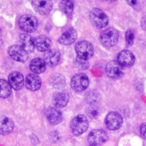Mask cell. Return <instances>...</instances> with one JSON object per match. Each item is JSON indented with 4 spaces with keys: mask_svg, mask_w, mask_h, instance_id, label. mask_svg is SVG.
<instances>
[{
    "mask_svg": "<svg viewBox=\"0 0 146 146\" xmlns=\"http://www.w3.org/2000/svg\"><path fill=\"white\" fill-rule=\"evenodd\" d=\"M89 18L93 26L97 29H102L109 24V18L100 9H93L90 12Z\"/></svg>",
    "mask_w": 146,
    "mask_h": 146,
    "instance_id": "obj_1",
    "label": "cell"
},
{
    "mask_svg": "<svg viewBox=\"0 0 146 146\" xmlns=\"http://www.w3.org/2000/svg\"><path fill=\"white\" fill-rule=\"evenodd\" d=\"M88 126V119L84 115H78L74 117L70 123L72 133L75 136H79L85 133Z\"/></svg>",
    "mask_w": 146,
    "mask_h": 146,
    "instance_id": "obj_2",
    "label": "cell"
},
{
    "mask_svg": "<svg viewBox=\"0 0 146 146\" xmlns=\"http://www.w3.org/2000/svg\"><path fill=\"white\" fill-rule=\"evenodd\" d=\"M119 33L115 28L110 27L104 31L100 36L101 44L107 48H111L115 46L118 40Z\"/></svg>",
    "mask_w": 146,
    "mask_h": 146,
    "instance_id": "obj_3",
    "label": "cell"
},
{
    "mask_svg": "<svg viewBox=\"0 0 146 146\" xmlns=\"http://www.w3.org/2000/svg\"><path fill=\"white\" fill-rule=\"evenodd\" d=\"M75 48L77 57L82 59L88 60L94 55V48L92 44L88 41L82 40L77 42Z\"/></svg>",
    "mask_w": 146,
    "mask_h": 146,
    "instance_id": "obj_4",
    "label": "cell"
},
{
    "mask_svg": "<svg viewBox=\"0 0 146 146\" xmlns=\"http://www.w3.org/2000/svg\"><path fill=\"white\" fill-rule=\"evenodd\" d=\"M19 27L23 31L31 33L36 30L38 22L35 16L32 15H25L22 16L19 20Z\"/></svg>",
    "mask_w": 146,
    "mask_h": 146,
    "instance_id": "obj_5",
    "label": "cell"
},
{
    "mask_svg": "<svg viewBox=\"0 0 146 146\" xmlns=\"http://www.w3.org/2000/svg\"><path fill=\"white\" fill-rule=\"evenodd\" d=\"M109 140L107 132L101 129L92 131L88 136V142L91 145H100Z\"/></svg>",
    "mask_w": 146,
    "mask_h": 146,
    "instance_id": "obj_6",
    "label": "cell"
},
{
    "mask_svg": "<svg viewBox=\"0 0 146 146\" xmlns=\"http://www.w3.org/2000/svg\"><path fill=\"white\" fill-rule=\"evenodd\" d=\"M106 74L110 78L121 79L124 75L123 66L116 60H112L108 62L105 68Z\"/></svg>",
    "mask_w": 146,
    "mask_h": 146,
    "instance_id": "obj_7",
    "label": "cell"
},
{
    "mask_svg": "<svg viewBox=\"0 0 146 146\" xmlns=\"http://www.w3.org/2000/svg\"><path fill=\"white\" fill-rule=\"evenodd\" d=\"M89 79L88 76L84 74H77L72 77L71 86L76 92H82L88 88Z\"/></svg>",
    "mask_w": 146,
    "mask_h": 146,
    "instance_id": "obj_8",
    "label": "cell"
},
{
    "mask_svg": "<svg viewBox=\"0 0 146 146\" xmlns=\"http://www.w3.org/2000/svg\"><path fill=\"white\" fill-rule=\"evenodd\" d=\"M105 125L111 131H115L121 127L123 124V118L119 113L110 112L105 118Z\"/></svg>",
    "mask_w": 146,
    "mask_h": 146,
    "instance_id": "obj_9",
    "label": "cell"
},
{
    "mask_svg": "<svg viewBox=\"0 0 146 146\" xmlns=\"http://www.w3.org/2000/svg\"><path fill=\"white\" fill-rule=\"evenodd\" d=\"M31 5L34 10L41 15H48L53 8L51 0H32Z\"/></svg>",
    "mask_w": 146,
    "mask_h": 146,
    "instance_id": "obj_10",
    "label": "cell"
},
{
    "mask_svg": "<svg viewBox=\"0 0 146 146\" xmlns=\"http://www.w3.org/2000/svg\"><path fill=\"white\" fill-rule=\"evenodd\" d=\"M8 53L13 59L18 62H24L28 59L27 53L20 46H10L8 49Z\"/></svg>",
    "mask_w": 146,
    "mask_h": 146,
    "instance_id": "obj_11",
    "label": "cell"
},
{
    "mask_svg": "<svg viewBox=\"0 0 146 146\" xmlns=\"http://www.w3.org/2000/svg\"><path fill=\"white\" fill-rule=\"evenodd\" d=\"M117 62L123 67H131L135 62V56L131 51L123 50L117 55Z\"/></svg>",
    "mask_w": 146,
    "mask_h": 146,
    "instance_id": "obj_12",
    "label": "cell"
},
{
    "mask_svg": "<svg viewBox=\"0 0 146 146\" xmlns=\"http://www.w3.org/2000/svg\"><path fill=\"white\" fill-rule=\"evenodd\" d=\"M46 116L48 121L51 125H55L60 123L63 120L62 113L59 110L53 107H49L46 110Z\"/></svg>",
    "mask_w": 146,
    "mask_h": 146,
    "instance_id": "obj_13",
    "label": "cell"
},
{
    "mask_svg": "<svg viewBox=\"0 0 146 146\" xmlns=\"http://www.w3.org/2000/svg\"><path fill=\"white\" fill-rule=\"evenodd\" d=\"M9 82L12 88L16 90H20L23 88L24 85V79L23 75L18 72H14L9 75Z\"/></svg>",
    "mask_w": 146,
    "mask_h": 146,
    "instance_id": "obj_14",
    "label": "cell"
},
{
    "mask_svg": "<svg viewBox=\"0 0 146 146\" xmlns=\"http://www.w3.org/2000/svg\"><path fill=\"white\" fill-rule=\"evenodd\" d=\"M46 64L50 67L56 66L60 59V52L56 49H50L47 51L44 55Z\"/></svg>",
    "mask_w": 146,
    "mask_h": 146,
    "instance_id": "obj_15",
    "label": "cell"
},
{
    "mask_svg": "<svg viewBox=\"0 0 146 146\" xmlns=\"http://www.w3.org/2000/svg\"><path fill=\"white\" fill-rule=\"evenodd\" d=\"M77 33L74 28L71 27L63 33L58 39V42L62 45H71L76 40Z\"/></svg>",
    "mask_w": 146,
    "mask_h": 146,
    "instance_id": "obj_16",
    "label": "cell"
},
{
    "mask_svg": "<svg viewBox=\"0 0 146 146\" xmlns=\"http://www.w3.org/2000/svg\"><path fill=\"white\" fill-rule=\"evenodd\" d=\"M42 81L37 74H29L25 79V86L28 90L36 91L41 87Z\"/></svg>",
    "mask_w": 146,
    "mask_h": 146,
    "instance_id": "obj_17",
    "label": "cell"
},
{
    "mask_svg": "<svg viewBox=\"0 0 146 146\" xmlns=\"http://www.w3.org/2000/svg\"><path fill=\"white\" fill-rule=\"evenodd\" d=\"M69 99L70 96L67 92H57L53 96V103L55 107L62 108L67 105L69 102Z\"/></svg>",
    "mask_w": 146,
    "mask_h": 146,
    "instance_id": "obj_18",
    "label": "cell"
},
{
    "mask_svg": "<svg viewBox=\"0 0 146 146\" xmlns=\"http://www.w3.org/2000/svg\"><path fill=\"white\" fill-rule=\"evenodd\" d=\"M34 41L37 50L41 52L48 51L52 45V42L51 39H49L45 35H40L35 38Z\"/></svg>",
    "mask_w": 146,
    "mask_h": 146,
    "instance_id": "obj_19",
    "label": "cell"
},
{
    "mask_svg": "<svg viewBox=\"0 0 146 146\" xmlns=\"http://www.w3.org/2000/svg\"><path fill=\"white\" fill-rule=\"evenodd\" d=\"M20 46L27 53H33L35 51V44L31 36L27 34H22L20 36Z\"/></svg>",
    "mask_w": 146,
    "mask_h": 146,
    "instance_id": "obj_20",
    "label": "cell"
},
{
    "mask_svg": "<svg viewBox=\"0 0 146 146\" xmlns=\"http://www.w3.org/2000/svg\"><path fill=\"white\" fill-rule=\"evenodd\" d=\"M30 70L35 74H41L46 70V63L45 60L40 58H36L31 60L29 64Z\"/></svg>",
    "mask_w": 146,
    "mask_h": 146,
    "instance_id": "obj_21",
    "label": "cell"
},
{
    "mask_svg": "<svg viewBox=\"0 0 146 146\" xmlns=\"http://www.w3.org/2000/svg\"><path fill=\"white\" fill-rule=\"evenodd\" d=\"M14 129V122L11 119L5 116L1 117V134L7 135L12 133Z\"/></svg>",
    "mask_w": 146,
    "mask_h": 146,
    "instance_id": "obj_22",
    "label": "cell"
},
{
    "mask_svg": "<svg viewBox=\"0 0 146 146\" xmlns=\"http://www.w3.org/2000/svg\"><path fill=\"white\" fill-rule=\"evenodd\" d=\"M60 11L68 16L71 15L74 9V4L72 0H62L60 3Z\"/></svg>",
    "mask_w": 146,
    "mask_h": 146,
    "instance_id": "obj_23",
    "label": "cell"
},
{
    "mask_svg": "<svg viewBox=\"0 0 146 146\" xmlns=\"http://www.w3.org/2000/svg\"><path fill=\"white\" fill-rule=\"evenodd\" d=\"M0 84H1V94L0 96L1 98L5 99L10 96L11 94V85L7 82L6 80L1 79L0 81Z\"/></svg>",
    "mask_w": 146,
    "mask_h": 146,
    "instance_id": "obj_24",
    "label": "cell"
},
{
    "mask_svg": "<svg viewBox=\"0 0 146 146\" xmlns=\"http://www.w3.org/2000/svg\"><path fill=\"white\" fill-rule=\"evenodd\" d=\"M49 82L51 86L54 88H59L64 85L65 84V79L64 77L60 74H55L52 75L49 79Z\"/></svg>",
    "mask_w": 146,
    "mask_h": 146,
    "instance_id": "obj_25",
    "label": "cell"
},
{
    "mask_svg": "<svg viewBox=\"0 0 146 146\" xmlns=\"http://www.w3.org/2000/svg\"><path fill=\"white\" fill-rule=\"evenodd\" d=\"M100 100V94L96 90H92L86 96V102L90 105H94Z\"/></svg>",
    "mask_w": 146,
    "mask_h": 146,
    "instance_id": "obj_26",
    "label": "cell"
},
{
    "mask_svg": "<svg viewBox=\"0 0 146 146\" xmlns=\"http://www.w3.org/2000/svg\"><path fill=\"white\" fill-rule=\"evenodd\" d=\"M129 6L136 11L142 9L146 4V0H127Z\"/></svg>",
    "mask_w": 146,
    "mask_h": 146,
    "instance_id": "obj_27",
    "label": "cell"
},
{
    "mask_svg": "<svg viewBox=\"0 0 146 146\" xmlns=\"http://www.w3.org/2000/svg\"><path fill=\"white\" fill-rule=\"evenodd\" d=\"M86 113L88 116L92 119H96L100 116V110L96 106L92 105L87 109Z\"/></svg>",
    "mask_w": 146,
    "mask_h": 146,
    "instance_id": "obj_28",
    "label": "cell"
},
{
    "mask_svg": "<svg viewBox=\"0 0 146 146\" xmlns=\"http://www.w3.org/2000/svg\"><path fill=\"white\" fill-rule=\"evenodd\" d=\"M135 33L133 29H128L125 33V40L128 46L133 45L135 40Z\"/></svg>",
    "mask_w": 146,
    "mask_h": 146,
    "instance_id": "obj_29",
    "label": "cell"
},
{
    "mask_svg": "<svg viewBox=\"0 0 146 146\" xmlns=\"http://www.w3.org/2000/svg\"><path fill=\"white\" fill-rule=\"evenodd\" d=\"M75 66L77 68L82 70H86L89 66V64L87 62V60L82 59V58L77 57V59L75 60Z\"/></svg>",
    "mask_w": 146,
    "mask_h": 146,
    "instance_id": "obj_30",
    "label": "cell"
},
{
    "mask_svg": "<svg viewBox=\"0 0 146 146\" xmlns=\"http://www.w3.org/2000/svg\"><path fill=\"white\" fill-rule=\"evenodd\" d=\"M49 138L51 140V142L56 143L57 142L60 138V133L57 131H51L49 135Z\"/></svg>",
    "mask_w": 146,
    "mask_h": 146,
    "instance_id": "obj_31",
    "label": "cell"
},
{
    "mask_svg": "<svg viewBox=\"0 0 146 146\" xmlns=\"http://www.w3.org/2000/svg\"><path fill=\"white\" fill-rule=\"evenodd\" d=\"M140 135L142 136V137L143 139L146 140V123L141 125L140 128Z\"/></svg>",
    "mask_w": 146,
    "mask_h": 146,
    "instance_id": "obj_32",
    "label": "cell"
},
{
    "mask_svg": "<svg viewBox=\"0 0 146 146\" xmlns=\"http://www.w3.org/2000/svg\"><path fill=\"white\" fill-rule=\"evenodd\" d=\"M141 26L143 30L146 31V17L143 18L142 21H141Z\"/></svg>",
    "mask_w": 146,
    "mask_h": 146,
    "instance_id": "obj_33",
    "label": "cell"
},
{
    "mask_svg": "<svg viewBox=\"0 0 146 146\" xmlns=\"http://www.w3.org/2000/svg\"><path fill=\"white\" fill-rule=\"evenodd\" d=\"M103 1L108 2V3H112V2H114L116 0H103Z\"/></svg>",
    "mask_w": 146,
    "mask_h": 146,
    "instance_id": "obj_34",
    "label": "cell"
}]
</instances>
